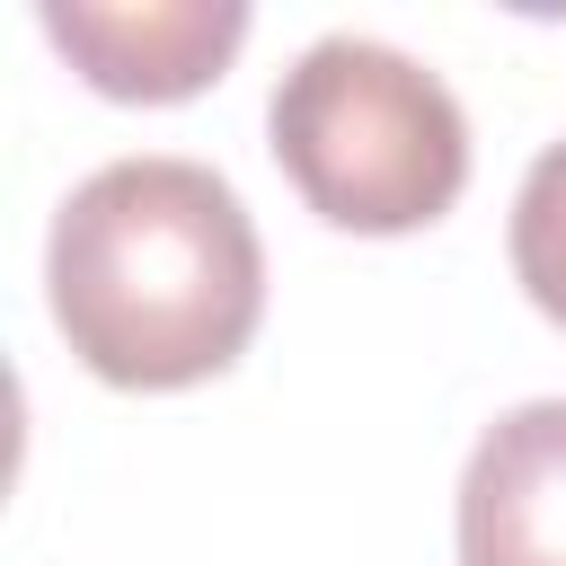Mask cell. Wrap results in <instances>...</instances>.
<instances>
[{
    "label": "cell",
    "instance_id": "1",
    "mask_svg": "<svg viewBox=\"0 0 566 566\" xmlns=\"http://www.w3.org/2000/svg\"><path fill=\"white\" fill-rule=\"evenodd\" d=\"M44 301L106 389H195L248 354L265 318V248L221 168L142 150L62 195Z\"/></svg>",
    "mask_w": 566,
    "mask_h": 566
},
{
    "label": "cell",
    "instance_id": "2",
    "mask_svg": "<svg viewBox=\"0 0 566 566\" xmlns=\"http://www.w3.org/2000/svg\"><path fill=\"white\" fill-rule=\"evenodd\" d=\"M265 150L292 195L354 239L433 230L469 186L460 97L380 35H318L265 97Z\"/></svg>",
    "mask_w": 566,
    "mask_h": 566
},
{
    "label": "cell",
    "instance_id": "3",
    "mask_svg": "<svg viewBox=\"0 0 566 566\" xmlns=\"http://www.w3.org/2000/svg\"><path fill=\"white\" fill-rule=\"evenodd\" d=\"M35 18L71 71L124 106H177L248 44V0H44Z\"/></svg>",
    "mask_w": 566,
    "mask_h": 566
},
{
    "label": "cell",
    "instance_id": "4",
    "mask_svg": "<svg viewBox=\"0 0 566 566\" xmlns=\"http://www.w3.org/2000/svg\"><path fill=\"white\" fill-rule=\"evenodd\" d=\"M460 566H566V398L504 407L460 469Z\"/></svg>",
    "mask_w": 566,
    "mask_h": 566
},
{
    "label": "cell",
    "instance_id": "5",
    "mask_svg": "<svg viewBox=\"0 0 566 566\" xmlns=\"http://www.w3.org/2000/svg\"><path fill=\"white\" fill-rule=\"evenodd\" d=\"M513 283L548 327H566V142H548L513 195Z\"/></svg>",
    "mask_w": 566,
    "mask_h": 566
}]
</instances>
